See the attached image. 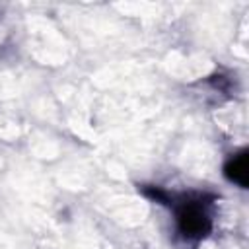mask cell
<instances>
[{"instance_id": "1", "label": "cell", "mask_w": 249, "mask_h": 249, "mask_svg": "<svg viewBox=\"0 0 249 249\" xmlns=\"http://www.w3.org/2000/svg\"><path fill=\"white\" fill-rule=\"evenodd\" d=\"M204 196H183L175 208L177 228L187 239H202L212 230V220L204 210Z\"/></svg>"}, {"instance_id": "2", "label": "cell", "mask_w": 249, "mask_h": 249, "mask_svg": "<svg viewBox=\"0 0 249 249\" xmlns=\"http://www.w3.org/2000/svg\"><path fill=\"white\" fill-rule=\"evenodd\" d=\"M247 161H249V154H247V150H243V152H239L237 156H233V158L226 163V167H224L226 177H228L230 181L237 183V185L243 187V189L249 185V165H247Z\"/></svg>"}, {"instance_id": "3", "label": "cell", "mask_w": 249, "mask_h": 249, "mask_svg": "<svg viewBox=\"0 0 249 249\" xmlns=\"http://www.w3.org/2000/svg\"><path fill=\"white\" fill-rule=\"evenodd\" d=\"M142 193L146 195V196H150L152 200H156V202H160V204H169V195L165 193V191H161L160 187H154V185H146V187H142Z\"/></svg>"}]
</instances>
